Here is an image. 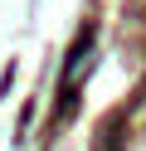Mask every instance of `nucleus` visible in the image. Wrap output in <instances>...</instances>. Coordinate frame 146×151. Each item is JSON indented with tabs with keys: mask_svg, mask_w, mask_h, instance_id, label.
Masks as SVG:
<instances>
[{
	"mask_svg": "<svg viewBox=\"0 0 146 151\" xmlns=\"http://www.w3.org/2000/svg\"><path fill=\"white\" fill-rule=\"evenodd\" d=\"M93 68V29L83 34V39L73 44V54H68V68H63V107H73V93H78V83H83V73Z\"/></svg>",
	"mask_w": 146,
	"mask_h": 151,
	"instance_id": "f257e3e1",
	"label": "nucleus"
},
{
	"mask_svg": "<svg viewBox=\"0 0 146 151\" xmlns=\"http://www.w3.org/2000/svg\"><path fill=\"white\" fill-rule=\"evenodd\" d=\"M97 151H117V141H112V137H102V146H97Z\"/></svg>",
	"mask_w": 146,
	"mask_h": 151,
	"instance_id": "f03ea898",
	"label": "nucleus"
}]
</instances>
